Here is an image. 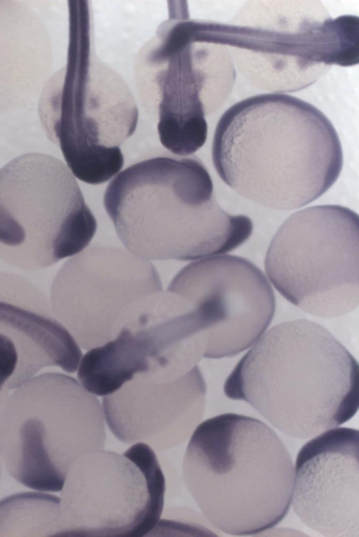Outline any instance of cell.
<instances>
[{"instance_id":"obj_19","label":"cell","mask_w":359,"mask_h":537,"mask_svg":"<svg viewBox=\"0 0 359 537\" xmlns=\"http://www.w3.org/2000/svg\"><path fill=\"white\" fill-rule=\"evenodd\" d=\"M60 498L24 492L0 500V536H57Z\"/></svg>"},{"instance_id":"obj_7","label":"cell","mask_w":359,"mask_h":537,"mask_svg":"<svg viewBox=\"0 0 359 537\" xmlns=\"http://www.w3.org/2000/svg\"><path fill=\"white\" fill-rule=\"evenodd\" d=\"M97 230L73 174L60 159L32 152L0 168V259L35 270L84 250Z\"/></svg>"},{"instance_id":"obj_2","label":"cell","mask_w":359,"mask_h":537,"mask_svg":"<svg viewBox=\"0 0 359 537\" xmlns=\"http://www.w3.org/2000/svg\"><path fill=\"white\" fill-rule=\"evenodd\" d=\"M273 426L307 439L350 420L359 406L358 365L326 329L305 319L266 332L224 385Z\"/></svg>"},{"instance_id":"obj_6","label":"cell","mask_w":359,"mask_h":537,"mask_svg":"<svg viewBox=\"0 0 359 537\" xmlns=\"http://www.w3.org/2000/svg\"><path fill=\"white\" fill-rule=\"evenodd\" d=\"M102 406L75 378L33 377L10 395L0 423V456L8 474L32 489L61 491L83 455L102 449Z\"/></svg>"},{"instance_id":"obj_9","label":"cell","mask_w":359,"mask_h":537,"mask_svg":"<svg viewBox=\"0 0 359 537\" xmlns=\"http://www.w3.org/2000/svg\"><path fill=\"white\" fill-rule=\"evenodd\" d=\"M265 272L289 302L312 315L332 318L358 305L359 220L339 205L292 214L265 256Z\"/></svg>"},{"instance_id":"obj_17","label":"cell","mask_w":359,"mask_h":537,"mask_svg":"<svg viewBox=\"0 0 359 537\" xmlns=\"http://www.w3.org/2000/svg\"><path fill=\"white\" fill-rule=\"evenodd\" d=\"M48 32L34 12L15 1H0V114L30 104L51 68Z\"/></svg>"},{"instance_id":"obj_8","label":"cell","mask_w":359,"mask_h":537,"mask_svg":"<svg viewBox=\"0 0 359 537\" xmlns=\"http://www.w3.org/2000/svg\"><path fill=\"white\" fill-rule=\"evenodd\" d=\"M219 46L210 40L205 21L175 17L159 25L137 55L141 102L158 117L161 145L176 156L191 155L206 141L205 115L219 101Z\"/></svg>"},{"instance_id":"obj_4","label":"cell","mask_w":359,"mask_h":537,"mask_svg":"<svg viewBox=\"0 0 359 537\" xmlns=\"http://www.w3.org/2000/svg\"><path fill=\"white\" fill-rule=\"evenodd\" d=\"M182 473L204 517L224 533H260L290 509L292 460L277 434L255 418L228 413L198 425Z\"/></svg>"},{"instance_id":"obj_10","label":"cell","mask_w":359,"mask_h":537,"mask_svg":"<svg viewBox=\"0 0 359 537\" xmlns=\"http://www.w3.org/2000/svg\"><path fill=\"white\" fill-rule=\"evenodd\" d=\"M165 477L154 451L96 450L69 468L60 498L57 536L141 537L160 522Z\"/></svg>"},{"instance_id":"obj_1","label":"cell","mask_w":359,"mask_h":537,"mask_svg":"<svg viewBox=\"0 0 359 537\" xmlns=\"http://www.w3.org/2000/svg\"><path fill=\"white\" fill-rule=\"evenodd\" d=\"M212 157L237 194L280 211L318 199L343 166L341 144L328 118L309 102L278 93L228 108L215 128Z\"/></svg>"},{"instance_id":"obj_20","label":"cell","mask_w":359,"mask_h":537,"mask_svg":"<svg viewBox=\"0 0 359 537\" xmlns=\"http://www.w3.org/2000/svg\"><path fill=\"white\" fill-rule=\"evenodd\" d=\"M9 390L6 387V383L0 377V423L3 416L6 402L10 396Z\"/></svg>"},{"instance_id":"obj_18","label":"cell","mask_w":359,"mask_h":537,"mask_svg":"<svg viewBox=\"0 0 359 537\" xmlns=\"http://www.w3.org/2000/svg\"><path fill=\"white\" fill-rule=\"evenodd\" d=\"M215 37L218 44L263 53L277 65L291 61L302 72L318 65H336L344 43L340 26L331 18L304 21L292 32L216 23Z\"/></svg>"},{"instance_id":"obj_11","label":"cell","mask_w":359,"mask_h":537,"mask_svg":"<svg viewBox=\"0 0 359 537\" xmlns=\"http://www.w3.org/2000/svg\"><path fill=\"white\" fill-rule=\"evenodd\" d=\"M203 354L189 303L162 290L137 304L113 339L81 357L77 377L87 391L104 397L137 376L179 378L197 366Z\"/></svg>"},{"instance_id":"obj_15","label":"cell","mask_w":359,"mask_h":537,"mask_svg":"<svg viewBox=\"0 0 359 537\" xmlns=\"http://www.w3.org/2000/svg\"><path fill=\"white\" fill-rule=\"evenodd\" d=\"M82 352L44 293L26 278L0 272V377L11 390L41 369L74 373Z\"/></svg>"},{"instance_id":"obj_16","label":"cell","mask_w":359,"mask_h":537,"mask_svg":"<svg viewBox=\"0 0 359 537\" xmlns=\"http://www.w3.org/2000/svg\"><path fill=\"white\" fill-rule=\"evenodd\" d=\"M206 387L196 366L175 379L135 376L102 398L111 433L121 442L144 443L154 451L185 442L203 418Z\"/></svg>"},{"instance_id":"obj_3","label":"cell","mask_w":359,"mask_h":537,"mask_svg":"<svg viewBox=\"0 0 359 537\" xmlns=\"http://www.w3.org/2000/svg\"><path fill=\"white\" fill-rule=\"evenodd\" d=\"M103 204L125 248L147 260L222 255L253 231L250 218L219 206L196 157L161 156L130 166L108 185Z\"/></svg>"},{"instance_id":"obj_14","label":"cell","mask_w":359,"mask_h":537,"mask_svg":"<svg viewBox=\"0 0 359 537\" xmlns=\"http://www.w3.org/2000/svg\"><path fill=\"white\" fill-rule=\"evenodd\" d=\"M293 510L313 531L359 536V432L331 429L299 451L291 498Z\"/></svg>"},{"instance_id":"obj_13","label":"cell","mask_w":359,"mask_h":537,"mask_svg":"<svg viewBox=\"0 0 359 537\" xmlns=\"http://www.w3.org/2000/svg\"><path fill=\"white\" fill-rule=\"evenodd\" d=\"M168 290L187 300L204 343V357L234 356L266 331L276 309L273 291L253 263L233 255L193 262L172 279Z\"/></svg>"},{"instance_id":"obj_5","label":"cell","mask_w":359,"mask_h":537,"mask_svg":"<svg viewBox=\"0 0 359 537\" xmlns=\"http://www.w3.org/2000/svg\"><path fill=\"white\" fill-rule=\"evenodd\" d=\"M88 4L69 5L67 61L44 86L39 115L72 173L99 185L123 168L119 146L135 132L138 109L125 81L93 53Z\"/></svg>"},{"instance_id":"obj_12","label":"cell","mask_w":359,"mask_h":537,"mask_svg":"<svg viewBox=\"0 0 359 537\" xmlns=\"http://www.w3.org/2000/svg\"><path fill=\"white\" fill-rule=\"evenodd\" d=\"M163 290L154 266L123 249L91 246L67 260L53 279L50 305L85 350L113 339L130 312Z\"/></svg>"},{"instance_id":"obj_21","label":"cell","mask_w":359,"mask_h":537,"mask_svg":"<svg viewBox=\"0 0 359 537\" xmlns=\"http://www.w3.org/2000/svg\"><path fill=\"white\" fill-rule=\"evenodd\" d=\"M0 477H1V463H0Z\"/></svg>"}]
</instances>
